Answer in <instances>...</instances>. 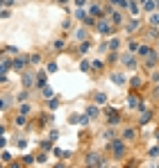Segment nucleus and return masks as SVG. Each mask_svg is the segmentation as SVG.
<instances>
[{
	"mask_svg": "<svg viewBox=\"0 0 159 168\" xmlns=\"http://www.w3.org/2000/svg\"><path fill=\"white\" fill-rule=\"evenodd\" d=\"M16 146H18V150H25L27 148V141H25V139H21V141H16Z\"/></svg>",
	"mask_w": 159,
	"mask_h": 168,
	"instance_id": "nucleus-41",
	"label": "nucleus"
},
{
	"mask_svg": "<svg viewBox=\"0 0 159 168\" xmlns=\"http://www.w3.org/2000/svg\"><path fill=\"white\" fill-rule=\"evenodd\" d=\"M52 154H55V157H62V154H64V152H62V150H59V148H52Z\"/></svg>",
	"mask_w": 159,
	"mask_h": 168,
	"instance_id": "nucleus-46",
	"label": "nucleus"
},
{
	"mask_svg": "<svg viewBox=\"0 0 159 168\" xmlns=\"http://www.w3.org/2000/svg\"><path fill=\"white\" fill-rule=\"evenodd\" d=\"M57 2H59V5H66V2H68V0H57Z\"/></svg>",
	"mask_w": 159,
	"mask_h": 168,
	"instance_id": "nucleus-50",
	"label": "nucleus"
},
{
	"mask_svg": "<svg viewBox=\"0 0 159 168\" xmlns=\"http://www.w3.org/2000/svg\"><path fill=\"white\" fill-rule=\"evenodd\" d=\"M9 68H11V61H0V77H2V75L9 71Z\"/></svg>",
	"mask_w": 159,
	"mask_h": 168,
	"instance_id": "nucleus-22",
	"label": "nucleus"
},
{
	"mask_svg": "<svg viewBox=\"0 0 159 168\" xmlns=\"http://www.w3.org/2000/svg\"><path fill=\"white\" fill-rule=\"evenodd\" d=\"M21 114H25V116L30 114V105H21Z\"/></svg>",
	"mask_w": 159,
	"mask_h": 168,
	"instance_id": "nucleus-43",
	"label": "nucleus"
},
{
	"mask_svg": "<svg viewBox=\"0 0 159 168\" xmlns=\"http://www.w3.org/2000/svg\"><path fill=\"white\" fill-rule=\"evenodd\" d=\"M86 11H89V14L93 16V18H102V7H100V5H89V9H86Z\"/></svg>",
	"mask_w": 159,
	"mask_h": 168,
	"instance_id": "nucleus-10",
	"label": "nucleus"
},
{
	"mask_svg": "<svg viewBox=\"0 0 159 168\" xmlns=\"http://www.w3.org/2000/svg\"><path fill=\"white\" fill-rule=\"evenodd\" d=\"M23 86H25V89H32V86H37V77H34L32 73H25V71H23Z\"/></svg>",
	"mask_w": 159,
	"mask_h": 168,
	"instance_id": "nucleus-4",
	"label": "nucleus"
},
{
	"mask_svg": "<svg viewBox=\"0 0 159 168\" xmlns=\"http://www.w3.org/2000/svg\"><path fill=\"white\" fill-rule=\"evenodd\" d=\"M86 164H89V166H105V161L100 159V154L91 152V154H86Z\"/></svg>",
	"mask_w": 159,
	"mask_h": 168,
	"instance_id": "nucleus-7",
	"label": "nucleus"
},
{
	"mask_svg": "<svg viewBox=\"0 0 159 168\" xmlns=\"http://www.w3.org/2000/svg\"><path fill=\"white\" fill-rule=\"evenodd\" d=\"M0 157H2V154H0Z\"/></svg>",
	"mask_w": 159,
	"mask_h": 168,
	"instance_id": "nucleus-51",
	"label": "nucleus"
},
{
	"mask_svg": "<svg viewBox=\"0 0 159 168\" xmlns=\"http://www.w3.org/2000/svg\"><path fill=\"white\" fill-rule=\"evenodd\" d=\"M27 61H30V59H23V57H16V59L11 61V68H14V71H18V73H23V71H25V66H27Z\"/></svg>",
	"mask_w": 159,
	"mask_h": 168,
	"instance_id": "nucleus-5",
	"label": "nucleus"
},
{
	"mask_svg": "<svg viewBox=\"0 0 159 168\" xmlns=\"http://www.w3.org/2000/svg\"><path fill=\"white\" fill-rule=\"evenodd\" d=\"M7 53H9V55H18V53H21V50H18V48H16V45H7Z\"/></svg>",
	"mask_w": 159,
	"mask_h": 168,
	"instance_id": "nucleus-39",
	"label": "nucleus"
},
{
	"mask_svg": "<svg viewBox=\"0 0 159 168\" xmlns=\"http://www.w3.org/2000/svg\"><path fill=\"white\" fill-rule=\"evenodd\" d=\"M41 148H43V150H50V148H52V139H46V141L41 143Z\"/></svg>",
	"mask_w": 159,
	"mask_h": 168,
	"instance_id": "nucleus-37",
	"label": "nucleus"
},
{
	"mask_svg": "<svg viewBox=\"0 0 159 168\" xmlns=\"http://www.w3.org/2000/svg\"><path fill=\"white\" fill-rule=\"evenodd\" d=\"M86 37H89V34H86V25L75 30V41H86Z\"/></svg>",
	"mask_w": 159,
	"mask_h": 168,
	"instance_id": "nucleus-14",
	"label": "nucleus"
},
{
	"mask_svg": "<svg viewBox=\"0 0 159 168\" xmlns=\"http://www.w3.org/2000/svg\"><path fill=\"white\" fill-rule=\"evenodd\" d=\"M139 27H141V23H139L137 18H132V21H127V23H125V32H127V34H134Z\"/></svg>",
	"mask_w": 159,
	"mask_h": 168,
	"instance_id": "nucleus-9",
	"label": "nucleus"
},
{
	"mask_svg": "<svg viewBox=\"0 0 159 168\" xmlns=\"http://www.w3.org/2000/svg\"><path fill=\"white\" fill-rule=\"evenodd\" d=\"M30 64H41V55H30Z\"/></svg>",
	"mask_w": 159,
	"mask_h": 168,
	"instance_id": "nucleus-40",
	"label": "nucleus"
},
{
	"mask_svg": "<svg viewBox=\"0 0 159 168\" xmlns=\"http://www.w3.org/2000/svg\"><path fill=\"white\" fill-rule=\"evenodd\" d=\"M75 5H78V7H82V5H84V0H75Z\"/></svg>",
	"mask_w": 159,
	"mask_h": 168,
	"instance_id": "nucleus-49",
	"label": "nucleus"
},
{
	"mask_svg": "<svg viewBox=\"0 0 159 168\" xmlns=\"http://www.w3.org/2000/svg\"><path fill=\"white\" fill-rule=\"evenodd\" d=\"M93 102H96V105H105V102H107V93H102V91H98V93L93 96Z\"/></svg>",
	"mask_w": 159,
	"mask_h": 168,
	"instance_id": "nucleus-17",
	"label": "nucleus"
},
{
	"mask_svg": "<svg viewBox=\"0 0 159 168\" xmlns=\"http://www.w3.org/2000/svg\"><path fill=\"white\" fill-rule=\"evenodd\" d=\"M9 16H11L9 7H0V18H9Z\"/></svg>",
	"mask_w": 159,
	"mask_h": 168,
	"instance_id": "nucleus-30",
	"label": "nucleus"
},
{
	"mask_svg": "<svg viewBox=\"0 0 159 168\" xmlns=\"http://www.w3.org/2000/svg\"><path fill=\"white\" fill-rule=\"evenodd\" d=\"M121 61H123V66L125 68H129V71H134V68H137V57H132L129 53H125L121 57Z\"/></svg>",
	"mask_w": 159,
	"mask_h": 168,
	"instance_id": "nucleus-3",
	"label": "nucleus"
},
{
	"mask_svg": "<svg viewBox=\"0 0 159 168\" xmlns=\"http://www.w3.org/2000/svg\"><path fill=\"white\" fill-rule=\"evenodd\" d=\"M48 107H50V109H57V107H59V96H57V98H52V100L48 102Z\"/></svg>",
	"mask_w": 159,
	"mask_h": 168,
	"instance_id": "nucleus-33",
	"label": "nucleus"
},
{
	"mask_svg": "<svg viewBox=\"0 0 159 168\" xmlns=\"http://www.w3.org/2000/svg\"><path fill=\"white\" fill-rule=\"evenodd\" d=\"M107 120H109V125H118L121 123V116L114 111V109H107Z\"/></svg>",
	"mask_w": 159,
	"mask_h": 168,
	"instance_id": "nucleus-11",
	"label": "nucleus"
},
{
	"mask_svg": "<svg viewBox=\"0 0 159 168\" xmlns=\"http://www.w3.org/2000/svg\"><path fill=\"white\" fill-rule=\"evenodd\" d=\"M41 96H43V98H52V96H55V91H52V86H50V84H46L43 89H41Z\"/></svg>",
	"mask_w": 159,
	"mask_h": 168,
	"instance_id": "nucleus-19",
	"label": "nucleus"
},
{
	"mask_svg": "<svg viewBox=\"0 0 159 168\" xmlns=\"http://www.w3.org/2000/svg\"><path fill=\"white\" fill-rule=\"evenodd\" d=\"M52 48H55V50H64V48H66V41H64V39H57V41L52 43Z\"/></svg>",
	"mask_w": 159,
	"mask_h": 168,
	"instance_id": "nucleus-23",
	"label": "nucleus"
},
{
	"mask_svg": "<svg viewBox=\"0 0 159 168\" xmlns=\"http://www.w3.org/2000/svg\"><path fill=\"white\" fill-rule=\"evenodd\" d=\"M127 50H129V53H137V50H139V43H137V41H132V43L127 45Z\"/></svg>",
	"mask_w": 159,
	"mask_h": 168,
	"instance_id": "nucleus-38",
	"label": "nucleus"
},
{
	"mask_svg": "<svg viewBox=\"0 0 159 168\" xmlns=\"http://www.w3.org/2000/svg\"><path fill=\"white\" fill-rule=\"evenodd\" d=\"M25 123H27L25 114H18V116H16V125H18V127H23V125H25Z\"/></svg>",
	"mask_w": 159,
	"mask_h": 168,
	"instance_id": "nucleus-27",
	"label": "nucleus"
},
{
	"mask_svg": "<svg viewBox=\"0 0 159 168\" xmlns=\"http://www.w3.org/2000/svg\"><path fill=\"white\" fill-rule=\"evenodd\" d=\"M150 53H152V48H150V45H145V43H143V45H139V50H137V55H139V57H148Z\"/></svg>",
	"mask_w": 159,
	"mask_h": 168,
	"instance_id": "nucleus-18",
	"label": "nucleus"
},
{
	"mask_svg": "<svg viewBox=\"0 0 159 168\" xmlns=\"http://www.w3.org/2000/svg\"><path fill=\"white\" fill-rule=\"evenodd\" d=\"M141 84V77H132V86H139Z\"/></svg>",
	"mask_w": 159,
	"mask_h": 168,
	"instance_id": "nucleus-48",
	"label": "nucleus"
},
{
	"mask_svg": "<svg viewBox=\"0 0 159 168\" xmlns=\"http://www.w3.org/2000/svg\"><path fill=\"white\" fill-rule=\"evenodd\" d=\"M80 71H84V73H86V71H91V61H89V59H84V61L80 64Z\"/></svg>",
	"mask_w": 159,
	"mask_h": 168,
	"instance_id": "nucleus-29",
	"label": "nucleus"
},
{
	"mask_svg": "<svg viewBox=\"0 0 159 168\" xmlns=\"http://www.w3.org/2000/svg\"><path fill=\"white\" fill-rule=\"evenodd\" d=\"M50 139H52V141H55V139H59V132H57V130H52V132H50Z\"/></svg>",
	"mask_w": 159,
	"mask_h": 168,
	"instance_id": "nucleus-47",
	"label": "nucleus"
},
{
	"mask_svg": "<svg viewBox=\"0 0 159 168\" xmlns=\"http://www.w3.org/2000/svg\"><path fill=\"white\" fill-rule=\"evenodd\" d=\"M91 68H93V71H100V68H102V61H100V59L91 61Z\"/></svg>",
	"mask_w": 159,
	"mask_h": 168,
	"instance_id": "nucleus-36",
	"label": "nucleus"
},
{
	"mask_svg": "<svg viewBox=\"0 0 159 168\" xmlns=\"http://www.w3.org/2000/svg\"><path fill=\"white\" fill-rule=\"evenodd\" d=\"M141 9H143L145 14H150V11L157 9V2H155V0H145V2H141Z\"/></svg>",
	"mask_w": 159,
	"mask_h": 168,
	"instance_id": "nucleus-13",
	"label": "nucleus"
},
{
	"mask_svg": "<svg viewBox=\"0 0 159 168\" xmlns=\"http://www.w3.org/2000/svg\"><path fill=\"white\" fill-rule=\"evenodd\" d=\"M89 45H91L89 41H84V43L80 45V50H78V53H80V55H86V53H89Z\"/></svg>",
	"mask_w": 159,
	"mask_h": 168,
	"instance_id": "nucleus-28",
	"label": "nucleus"
},
{
	"mask_svg": "<svg viewBox=\"0 0 159 168\" xmlns=\"http://www.w3.org/2000/svg\"><path fill=\"white\" fill-rule=\"evenodd\" d=\"M111 82H114V84H118V86H123V84H125V75H123V73H111Z\"/></svg>",
	"mask_w": 159,
	"mask_h": 168,
	"instance_id": "nucleus-15",
	"label": "nucleus"
},
{
	"mask_svg": "<svg viewBox=\"0 0 159 168\" xmlns=\"http://www.w3.org/2000/svg\"><path fill=\"white\" fill-rule=\"evenodd\" d=\"M86 116H89V118H96L98 116V107H89L86 109Z\"/></svg>",
	"mask_w": 159,
	"mask_h": 168,
	"instance_id": "nucleus-31",
	"label": "nucleus"
},
{
	"mask_svg": "<svg viewBox=\"0 0 159 168\" xmlns=\"http://www.w3.org/2000/svg\"><path fill=\"white\" fill-rule=\"evenodd\" d=\"M127 107H129V109H137V107H139V98H137V96H129V98H127Z\"/></svg>",
	"mask_w": 159,
	"mask_h": 168,
	"instance_id": "nucleus-20",
	"label": "nucleus"
},
{
	"mask_svg": "<svg viewBox=\"0 0 159 168\" xmlns=\"http://www.w3.org/2000/svg\"><path fill=\"white\" fill-rule=\"evenodd\" d=\"M118 45H121L118 39H116V37H109V48H111V50H118Z\"/></svg>",
	"mask_w": 159,
	"mask_h": 168,
	"instance_id": "nucleus-24",
	"label": "nucleus"
},
{
	"mask_svg": "<svg viewBox=\"0 0 159 168\" xmlns=\"http://www.w3.org/2000/svg\"><path fill=\"white\" fill-rule=\"evenodd\" d=\"M150 23H152V25H159V11L150 14Z\"/></svg>",
	"mask_w": 159,
	"mask_h": 168,
	"instance_id": "nucleus-35",
	"label": "nucleus"
},
{
	"mask_svg": "<svg viewBox=\"0 0 159 168\" xmlns=\"http://www.w3.org/2000/svg\"><path fill=\"white\" fill-rule=\"evenodd\" d=\"M46 71H48V73H57V71H59V64H57V61H50Z\"/></svg>",
	"mask_w": 159,
	"mask_h": 168,
	"instance_id": "nucleus-26",
	"label": "nucleus"
},
{
	"mask_svg": "<svg viewBox=\"0 0 159 168\" xmlns=\"http://www.w3.org/2000/svg\"><path fill=\"white\" fill-rule=\"evenodd\" d=\"M2 109H7V98H0V111Z\"/></svg>",
	"mask_w": 159,
	"mask_h": 168,
	"instance_id": "nucleus-45",
	"label": "nucleus"
},
{
	"mask_svg": "<svg viewBox=\"0 0 159 168\" xmlns=\"http://www.w3.org/2000/svg\"><path fill=\"white\" fill-rule=\"evenodd\" d=\"M5 148H7V139H5V134H2L0 136V150H5Z\"/></svg>",
	"mask_w": 159,
	"mask_h": 168,
	"instance_id": "nucleus-42",
	"label": "nucleus"
},
{
	"mask_svg": "<svg viewBox=\"0 0 159 168\" xmlns=\"http://www.w3.org/2000/svg\"><path fill=\"white\" fill-rule=\"evenodd\" d=\"M109 150L116 154V157H125V139H116V141H111L109 143Z\"/></svg>",
	"mask_w": 159,
	"mask_h": 168,
	"instance_id": "nucleus-2",
	"label": "nucleus"
},
{
	"mask_svg": "<svg viewBox=\"0 0 159 168\" xmlns=\"http://www.w3.org/2000/svg\"><path fill=\"white\" fill-rule=\"evenodd\" d=\"M148 34H150V39H159V30H157V25H152Z\"/></svg>",
	"mask_w": 159,
	"mask_h": 168,
	"instance_id": "nucleus-32",
	"label": "nucleus"
},
{
	"mask_svg": "<svg viewBox=\"0 0 159 168\" xmlns=\"http://www.w3.org/2000/svg\"><path fill=\"white\" fill-rule=\"evenodd\" d=\"M46 84H48V71H39L37 73V86H39V89H43Z\"/></svg>",
	"mask_w": 159,
	"mask_h": 168,
	"instance_id": "nucleus-8",
	"label": "nucleus"
},
{
	"mask_svg": "<svg viewBox=\"0 0 159 168\" xmlns=\"http://www.w3.org/2000/svg\"><path fill=\"white\" fill-rule=\"evenodd\" d=\"M111 5H116V7H123V9H127V2L129 0H109Z\"/></svg>",
	"mask_w": 159,
	"mask_h": 168,
	"instance_id": "nucleus-25",
	"label": "nucleus"
},
{
	"mask_svg": "<svg viewBox=\"0 0 159 168\" xmlns=\"http://www.w3.org/2000/svg\"><path fill=\"white\" fill-rule=\"evenodd\" d=\"M96 32L100 34V37H114V23L102 16V18L96 21Z\"/></svg>",
	"mask_w": 159,
	"mask_h": 168,
	"instance_id": "nucleus-1",
	"label": "nucleus"
},
{
	"mask_svg": "<svg viewBox=\"0 0 159 168\" xmlns=\"http://www.w3.org/2000/svg\"><path fill=\"white\" fill-rule=\"evenodd\" d=\"M157 59H159V57H157L155 50H152V53H150L148 57H145V61H143V64H145L148 68H155V66H157Z\"/></svg>",
	"mask_w": 159,
	"mask_h": 168,
	"instance_id": "nucleus-12",
	"label": "nucleus"
},
{
	"mask_svg": "<svg viewBox=\"0 0 159 168\" xmlns=\"http://www.w3.org/2000/svg\"><path fill=\"white\" fill-rule=\"evenodd\" d=\"M148 154H150V157H157V154H159V148H150Z\"/></svg>",
	"mask_w": 159,
	"mask_h": 168,
	"instance_id": "nucleus-44",
	"label": "nucleus"
},
{
	"mask_svg": "<svg viewBox=\"0 0 159 168\" xmlns=\"http://www.w3.org/2000/svg\"><path fill=\"white\" fill-rule=\"evenodd\" d=\"M107 14H109V21H111V23H116V25H121V23H123V14H121V9H109Z\"/></svg>",
	"mask_w": 159,
	"mask_h": 168,
	"instance_id": "nucleus-6",
	"label": "nucleus"
},
{
	"mask_svg": "<svg viewBox=\"0 0 159 168\" xmlns=\"http://www.w3.org/2000/svg\"><path fill=\"white\" fill-rule=\"evenodd\" d=\"M127 9L129 11H132V16H139V0H129V2H127Z\"/></svg>",
	"mask_w": 159,
	"mask_h": 168,
	"instance_id": "nucleus-16",
	"label": "nucleus"
},
{
	"mask_svg": "<svg viewBox=\"0 0 159 168\" xmlns=\"http://www.w3.org/2000/svg\"><path fill=\"white\" fill-rule=\"evenodd\" d=\"M148 120H150V111H145V109H143V114H141V125H145Z\"/></svg>",
	"mask_w": 159,
	"mask_h": 168,
	"instance_id": "nucleus-34",
	"label": "nucleus"
},
{
	"mask_svg": "<svg viewBox=\"0 0 159 168\" xmlns=\"http://www.w3.org/2000/svg\"><path fill=\"white\" fill-rule=\"evenodd\" d=\"M123 139H125V141H132V139H137V132H134V130H129V127H127V130L123 132Z\"/></svg>",
	"mask_w": 159,
	"mask_h": 168,
	"instance_id": "nucleus-21",
	"label": "nucleus"
}]
</instances>
